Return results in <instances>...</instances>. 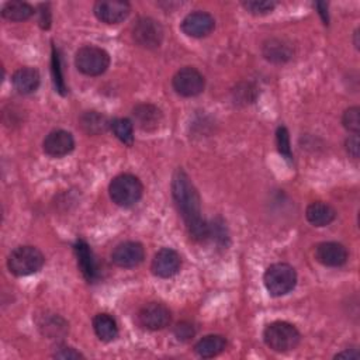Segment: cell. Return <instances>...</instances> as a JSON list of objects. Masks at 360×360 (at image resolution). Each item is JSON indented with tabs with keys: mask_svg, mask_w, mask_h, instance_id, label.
Listing matches in <instances>:
<instances>
[{
	"mask_svg": "<svg viewBox=\"0 0 360 360\" xmlns=\"http://www.w3.org/2000/svg\"><path fill=\"white\" fill-rule=\"evenodd\" d=\"M172 196L192 239L197 243L207 241L210 238V224L201 217L199 192L183 169H178L173 175Z\"/></svg>",
	"mask_w": 360,
	"mask_h": 360,
	"instance_id": "1",
	"label": "cell"
},
{
	"mask_svg": "<svg viewBox=\"0 0 360 360\" xmlns=\"http://www.w3.org/2000/svg\"><path fill=\"white\" fill-rule=\"evenodd\" d=\"M43 150L52 158L66 157L75 150L73 136L65 130H54L44 138Z\"/></svg>",
	"mask_w": 360,
	"mask_h": 360,
	"instance_id": "14",
	"label": "cell"
},
{
	"mask_svg": "<svg viewBox=\"0 0 360 360\" xmlns=\"http://www.w3.org/2000/svg\"><path fill=\"white\" fill-rule=\"evenodd\" d=\"M354 47L359 50V29L354 31Z\"/></svg>",
	"mask_w": 360,
	"mask_h": 360,
	"instance_id": "37",
	"label": "cell"
},
{
	"mask_svg": "<svg viewBox=\"0 0 360 360\" xmlns=\"http://www.w3.org/2000/svg\"><path fill=\"white\" fill-rule=\"evenodd\" d=\"M182 268L180 255L172 248L159 250L151 264V271L157 278L169 279L179 273Z\"/></svg>",
	"mask_w": 360,
	"mask_h": 360,
	"instance_id": "12",
	"label": "cell"
},
{
	"mask_svg": "<svg viewBox=\"0 0 360 360\" xmlns=\"http://www.w3.org/2000/svg\"><path fill=\"white\" fill-rule=\"evenodd\" d=\"M225 347L226 339L222 335H206L194 345V352L203 359H211L222 353Z\"/></svg>",
	"mask_w": 360,
	"mask_h": 360,
	"instance_id": "21",
	"label": "cell"
},
{
	"mask_svg": "<svg viewBox=\"0 0 360 360\" xmlns=\"http://www.w3.org/2000/svg\"><path fill=\"white\" fill-rule=\"evenodd\" d=\"M264 340L272 350L278 353H287L298 346L301 333L290 322L275 321L265 328Z\"/></svg>",
	"mask_w": 360,
	"mask_h": 360,
	"instance_id": "3",
	"label": "cell"
},
{
	"mask_svg": "<svg viewBox=\"0 0 360 360\" xmlns=\"http://www.w3.org/2000/svg\"><path fill=\"white\" fill-rule=\"evenodd\" d=\"M138 324L148 331H159L166 328L172 321L171 310L161 303H150L138 311Z\"/></svg>",
	"mask_w": 360,
	"mask_h": 360,
	"instance_id": "10",
	"label": "cell"
},
{
	"mask_svg": "<svg viewBox=\"0 0 360 360\" xmlns=\"http://www.w3.org/2000/svg\"><path fill=\"white\" fill-rule=\"evenodd\" d=\"M264 57L275 64H283L289 61L293 57V50L290 44H287L285 40L279 38H271L264 44L262 48Z\"/></svg>",
	"mask_w": 360,
	"mask_h": 360,
	"instance_id": "22",
	"label": "cell"
},
{
	"mask_svg": "<svg viewBox=\"0 0 360 360\" xmlns=\"http://www.w3.org/2000/svg\"><path fill=\"white\" fill-rule=\"evenodd\" d=\"M264 283L271 296L282 297L294 290L297 285V272L289 264H275L266 269Z\"/></svg>",
	"mask_w": 360,
	"mask_h": 360,
	"instance_id": "5",
	"label": "cell"
},
{
	"mask_svg": "<svg viewBox=\"0 0 360 360\" xmlns=\"http://www.w3.org/2000/svg\"><path fill=\"white\" fill-rule=\"evenodd\" d=\"M347 258V250L339 243H321L315 248V259L326 268H340Z\"/></svg>",
	"mask_w": 360,
	"mask_h": 360,
	"instance_id": "15",
	"label": "cell"
},
{
	"mask_svg": "<svg viewBox=\"0 0 360 360\" xmlns=\"http://www.w3.org/2000/svg\"><path fill=\"white\" fill-rule=\"evenodd\" d=\"M75 255H76V259H78V268L82 272L83 278L89 283L96 282L97 278H99L97 264H96V259H94V255H93L90 247L87 245L85 239H78V241H76Z\"/></svg>",
	"mask_w": 360,
	"mask_h": 360,
	"instance_id": "17",
	"label": "cell"
},
{
	"mask_svg": "<svg viewBox=\"0 0 360 360\" xmlns=\"http://www.w3.org/2000/svg\"><path fill=\"white\" fill-rule=\"evenodd\" d=\"M194 335H196V329L190 322L183 321L175 326V336L182 342H187V340L193 339Z\"/></svg>",
	"mask_w": 360,
	"mask_h": 360,
	"instance_id": "31",
	"label": "cell"
},
{
	"mask_svg": "<svg viewBox=\"0 0 360 360\" xmlns=\"http://www.w3.org/2000/svg\"><path fill=\"white\" fill-rule=\"evenodd\" d=\"M93 329L96 336L103 342H113L118 336V325L115 319L106 312L97 314L93 318Z\"/></svg>",
	"mask_w": 360,
	"mask_h": 360,
	"instance_id": "23",
	"label": "cell"
},
{
	"mask_svg": "<svg viewBox=\"0 0 360 360\" xmlns=\"http://www.w3.org/2000/svg\"><path fill=\"white\" fill-rule=\"evenodd\" d=\"M243 6L252 15L264 16L272 13L276 8V3L269 2V0H250V2H244Z\"/></svg>",
	"mask_w": 360,
	"mask_h": 360,
	"instance_id": "30",
	"label": "cell"
},
{
	"mask_svg": "<svg viewBox=\"0 0 360 360\" xmlns=\"http://www.w3.org/2000/svg\"><path fill=\"white\" fill-rule=\"evenodd\" d=\"M54 357H57V359H64V360H69V359H83L85 356L80 353V352H78V350H75L73 347H71V346H58L57 349H55V352H54V354H52Z\"/></svg>",
	"mask_w": 360,
	"mask_h": 360,
	"instance_id": "32",
	"label": "cell"
},
{
	"mask_svg": "<svg viewBox=\"0 0 360 360\" xmlns=\"http://www.w3.org/2000/svg\"><path fill=\"white\" fill-rule=\"evenodd\" d=\"M276 144L279 154L289 162L293 161V154H291V145H290V134L289 130L283 126H280L276 131Z\"/></svg>",
	"mask_w": 360,
	"mask_h": 360,
	"instance_id": "28",
	"label": "cell"
},
{
	"mask_svg": "<svg viewBox=\"0 0 360 360\" xmlns=\"http://www.w3.org/2000/svg\"><path fill=\"white\" fill-rule=\"evenodd\" d=\"M114 136L126 145H133L134 143V124L130 118H114L110 123Z\"/></svg>",
	"mask_w": 360,
	"mask_h": 360,
	"instance_id": "26",
	"label": "cell"
},
{
	"mask_svg": "<svg viewBox=\"0 0 360 360\" xmlns=\"http://www.w3.org/2000/svg\"><path fill=\"white\" fill-rule=\"evenodd\" d=\"M136 124L147 133L157 131L162 123V111L151 103H140L133 108Z\"/></svg>",
	"mask_w": 360,
	"mask_h": 360,
	"instance_id": "16",
	"label": "cell"
},
{
	"mask_svg": "<svg viewBox=\"0 0 360 360\" xmlns=\"http://www.w3.org/2000/svg\"><path fill=\"white\" fill-rule=\"evenodd\" d=\"M345 148L349 157H352L353 159L359 158V152H360V147H359V136L353 134L352 137H349L345 143Z\"/></svg>",
	"mask_w": 360,
	"mask_h": 360,
	"instance_id": "33",
	"label": "cell"
},
{
	"mask_svg": "<svg viewBox=\"0 0 360 360\" xmlns=\"http://www.w3.org/2000/svg\"><path fill=\"white\" fill-rule=\"evenodd\" d=\"M144 193V186L141 180L131 173H122L115 176L110 186L108 194L114 204L120 207H133L137 204Z\"/></svg>",
	"mask_w": 360,
	"mask_h": 360,
	"instance_id": "2",
	"label": "cell"
},
{
	"mask_svg": "<svg viewBox=\"0 0 360 360\" xmlns=\"http://www.w3.org/2000/svg\"><path fill=\"white\" fill-rule=\"evenodd\" d=\"M315 8L318 9V13H319V16L322 17L324 24H325V26H328V23H329V17H328V5H326V3H324V2H318V3H315Z\"/></svg>",
	"mask_w": 360,
	"mask_h": 360,
	"instance_id": "35",
	"label": "cell"
},
{
	"mask_svg": "<svg viewBox=\"0 0 360 360\" xmlns=\"http://www.w3.org/2000/svg\"><path fill=\"white\" fill-rule=\"evenodd\" d=\"M41 333L50 339L64 338L68 332V322L58 314H44L37 321Z\"/></svg>",
	"mask_w": 360,
	"mask_h": 360,
	"instance_id": "19",
	"label": "cell"
},
{
	"mask_svg": "<svg viewBox=\"0 0 360 360\" xmlns=\"http://www.w3.org/2000/svg\"><path fill=\"white\" fill-rule=\"evenodd\" d=\"M34 15V8L27 2H8L2 9V16L9 22H26Z\"/></svg>",
	"mask_w": 360,
	"mask_h": 360,
	"instance_id": "24",
	"label": "cell"
},
{
	"mask_svg": "<svg viewBox=\"0 0 360 360\" xmlns=\"http://www.w3.org/2000/svg\"><path fill=\"white\" fill-rule=\"evenodd\" d=\"M342 124L349 133L357 134L360 131V108L356 106L346 108L342 115Z\"/></svg>",
	"mask_w": 360,
	"mask_h": 360,
	"instance_id": "29",
	"label": "cell"
},
{
	"mask_svg": "<svg viewBox=\"0 0 360 360\" xmlns=\"http://www.w3.org/2000/svg\"><path fill=\"white\" fill-rule=\"evenodd\" d=\"M335 357L336 359H342V357H346V359H360V353L357 352V349H349V350H343L340 353H336Z\"/></svg>",
	"mask_w": 360,
	"mask_h": 360,
	"instance_id": "36",
	"label": "cell"
},
{
	"mask_svg": "<svg viewBox=\"0 0 360 360\" xmlns=\"http://www.w3.org/2000/svg\"><path fill=\"white\" fill-rule=\"evenodd\" d=\"M130 10V3L120 2V0H103V2H97L93 8L94 16L106 24H118L124 22L129 17Z\"/></svg>",
	"mask_w": 360,
	"mask_h": 360,
	"instance_id": "11",
	"label": "cell"
},
{
	"mask_svg": "<svg viewBox=\"0 0 360 360\" xmlns=\"http://www.w3.org/2000/svg\"><path fill=\"white\" fill-rule=\"evenodd\" d=\"M180 29L189 37L203 38L213 33V30L215 29V20L210 13L199 10V12L189 13L183 19Z\"/></svg>",
	"mask_w": 360,
	"mask_h": 360,
	"instance_id": "13",
	"label": "cell"
},
{
	"mask_svg": "<svg viewBox=\"0 0 360 360\" xmlns=\"http://www.w3.org/2000/svg\"><path fill=\"white\" fill-rule=\"evenodd\" d=\"M305 217L314 226H326L336 218V211L324 201H315L307 207Z\"/></svg>",
	"mask_w": 360,
	"mask_h": 360,
	"instance_id": "20",
	"label": "cell"
},
{
	"mask_svg": "<svg viewBox=\"0 0 360 360\" xmlns=\"http://www.w3.org/2000/svg\"><path fill=\"white\" fill-rule=\"evenodd\" d=\"M133 40L147 50L159 48L164 41V29L155 19L141 17L133 26Z\"/></svg>",
	"mask_w": 360,
	"mask_h": 360,
	"instance_id": "7",
	"label": "cell"
},
{
	"mask_svg": "<svg viewBox=\"0 0 360 360\" xmlns=\"http://www.w3.org/2000/svg\"><path fill=\"white\" fill-rule=\"evenodd\" d=\"M51 72H52V79H54V86L57 89V92L62 96H65L68 93L65 80H64V75H62V68H61V58H59V52L55 48V45L52 47V55H51Z\"/></svg>",
	"mask_w": 360,
	"mask_h": 360,
	"instance_id": "27",
	"label": "cell"
},
{
	"mask_svg": "<svg viewBox=\"0 0 360 360\" xmlns=\"http://www.w3.org/2000/svg\"><path fill=\"white\" fill-rule=\"evenodd\" d=\"M41 82V76L37 69L24 66L17 69L13 76H12V83L13 87L20 93V94H31L34 93Z\"/></svg>",
	"mask_w": 360,
	"mask_h": 360,
	"instance_id": "18",
	"label": "cell"
},
{
	"mask_svg": "<svg viewBox=\"0 0 360 360\" xmlns=\"http://www.w3.org/2000/svg\"><path fill=\"white\" fill-rule=\"evenodd\" d=\"M145 259V250L140 243L126 241L118 244L111 252V261L115 266L133 269L141 265Z\"/></svg>",
	"mask_w": 360,
	"mask_h": 360,
	"instance_id": "9",
	"label": "cell"
},
{
	"mask_svg": "<svg viewBox=\"0 0 360 360\" xmlns=\"http://www.w3.org/2000/svg\"><path fill=\"white\" fill-rule=\"evenodd\" d=\"M45 258L43 252L31 245H22L15 248L8 258V268L10 273L17 278L31 276L43 269Z\"/></svg>",
	"mask_w": 360,
	"mask_h": 360,
	"instance_id": "4",
	"label": "cell"
},
{
	"mask_svg": "<svg viewBox=\"0 0 360 360\" xmlns=\"http://www.w3.org/2000/svg\"><path fill=\"white\" fill-rule=\"evenodd\" d=\"M80 126L87 134L97 136L104 133L110 124L103 114L97 111H86L80 117Z\"/></svg>",
	"mask_w": 360,
	"mask_h": 360,
	"instance_id": "25",
	"label": "cell"
},
{
	"mask_svg": "<svg viewBox=\"0 0 360 360\" xmlns=\"http://www.w3.org/2000/svg\"><path fill=\"white\" fill-rule=\"evenodd\" d=\"M41 17H40V26L41 29L44 30H48L51 27V10H50V6L48 5H41Z\"/></svg>",
	"mask_w": 360,
	"mask_h": 360,
	"instance_id": "34",
	"label": "cell"
},
{
	"mask_svg": "<svg viewBox=\"0 0 360 360\" xmlns=\"http://www.w3.org/2000/svg\"><path fill=\"white\" fill-rule=\"evenodd\" d=\"M78 71L86 76H100L110 66V55L96 45H83L75 55Z\"/></svg>",
	"mask_w": 360,
	"mask_h": 360,
	"instance_id": "6",
	"label": "cell"
},
{
	"mask_svg": "<svg viewBox=\"0 0 360 360\" xmlns=\"http://www.w3.org/2000/svg\"><path fill=\"white\" fill-rule=\"evenodd\" d=\"M172 86L179 96L196 97L203 93L206 87V79L196 68L186 66L175 73Z\"/></svg>",
	"mask_w": 360,
	"mask_h": 360,
	"instance_id": "8",
	"label": "cell"
}]
</instances>
